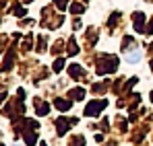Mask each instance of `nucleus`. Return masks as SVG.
<instances>
[{
    "instance_id": "obj_1",
    "label": "nucleus",
    "mask_w": 153,
    "mask_h": 146,
    "mask_svg": "<svg viewBox=\"0 0 153 146\" xmlns=\"http://www.w3.org/2000/svg\"><path fill=\"white\" fill-rule=\"evenodd\" d=\"M126 60H128V62H139V60H141V54H139V51H137V54H132V56L128 54Z\"/></svg>"
}]
</instances>
